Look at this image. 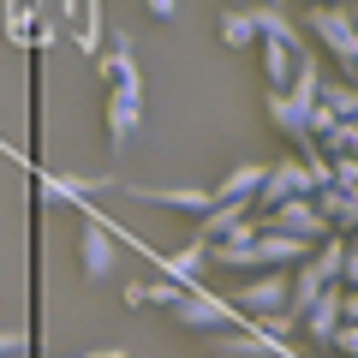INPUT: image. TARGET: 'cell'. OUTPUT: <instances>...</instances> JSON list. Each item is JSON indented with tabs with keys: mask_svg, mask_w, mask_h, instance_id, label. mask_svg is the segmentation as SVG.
<instances>
[{
	"mask_svg": "<svg viewBox=\"0 0 358 358\" xmlns=\"http://www.w3.org/2000/svg\"><path fill=\"white\" fill-rule=\"evenodd\" d=\"M305 30L322 42V48L334 54V66H341L346 78H352V66H358V24H352V0H310L305 6Z\"/></svg>",
	"mask_w": 358,
	"mask_h": 358,
	"instance_id": "obj_1",
	"label": "cell"
},
{
	"mask_svg": "<svg viewBox=\"0 0 358 358\" xmlns=\"http://www.w3.org/2000/svg\"><path fill=\"white\" fill-rule=\"evenodd\" d=\"M287 287H293L287 268H257L245 287H233V317L257 322V317H268V310H287Z\"/></svg>",
	"mask_w": 358,
	"mask_h": 358,
	"instance_id": "obj_2",
	"label": "cell"
},
{
	"mask_svg": "<svg viewBox=\"0 0 358 358\" xmlns=\"http://www.w3.org/2000/svg\"><path fill=\"white\" fill-rule=\"evenodd\" d=\"M263 227H275V233H293V239H305V245H317V239H329V215H322L310 197H287V203H275L263 215Z\"/></svg>",
	"mask_w": 358,
	"mask_h": 358,
	"instance_id": "obj_3",
	"label": "cell"
},
{
	"mask_svg": "<svg viewBox=\"0 0 358 358\" xmlns=\"http://www.w3.org/2000/svg\"><path fill=\"white\" fill-rule=\"evenodd\" d=\"M114 263H120L114 227H108V221H96V215H90V227L78 233V268H84L90 281H108V275H114Z\"/></svg>",
	"mask_w": 358,
	"mask_h": 358,
	"instance_id": "obj_4",
	"label": "cell"
},
{
	"mask_svg": "<svg viewBox=\"0 0 358 358\" xmlns=\"http://www.w3.org/2000/svg\"><path fill=\"white\" fill-rule=\"evenodd\" d=\"M287 197H310V173H305V162H299V155L268 162V167H263V185H257V203H263V209L287 203Z\"/></svg>",
	"mask_w": 358,
	"mask_h": 358,
	"instance_id": "obj_5",
	"label": "cell"
},
{
	"mask_svg": "<svg viewBox=\"0 0 358 358\" xmlns=\"http://www.w3.org/2000/svg\"><path fill=\"white\" fill-rule=\"evenodd\" d=\"M126 197L138 203H162V209H179V215H209L221 203L215 192H197V185H120Z\"/></svg>",
	"mask_w": 358,
	"mask_h": 358,
	"instance_id": "obj_6",
	"label": "cell"
},
{
	"mask_svg": "<svg viewBox=\"0 0 358 358\" xmlns=\"http://www.w3.org/2000/svg\"><path fill=\"white\" fill-rule=\"evenodd\" d=\"M96 192H120V179H90V173H36L42 203H90Z\"/></svg>",
	"mask_w": 358,
	"mask_h": 358,
	"instance_id": "obj_7",
	"label": "cell"
},
{
	"mask_svg": "<svg viewBox=\"0 0 358 358\" xmlns=\"http://www.w3.org/2000/svg\"><path fill=\"white\" fill-rule=\"evenodd\" d=\"M143 126V90H108V150H131Z\"/></svg>",
	"mask_w": 358,
	"mask_h": 358,
	"instance_id": "obj_8",
	"label": "cell"
},
{
	"mask_svg": "<svg viewBox=\"0 0 358 358\" xmlns=\"http://www.w3.org/2000/svg\"><path fill=\"white\" fill-rule=\"evenodd\" d=\"M167 310H173L179 329H203V334H209V329H221V322H233V305H221V299H215V293H203V287L179 293Z\"/></svg>",
	"mask_w": 358,
	"mask_h": 358,
	"instance_id": "obj_9",
	"label": "cell"
},
{
	"mask_svg": "<svg viewBox=\"0 0 358 358\" xmlns=\"http://www.w3.org/2000/svg\"><path fill=\"white\" fill-rule=\"evenodd\" d=\"M209 346H215L221 358H268V352H281L257 322H221V329H209Z\"/></svg>",
	"mask_w": 358,
	"mask_h": 358,
	"instance_id": "obj_10",
	"label": "cell"
},
{
	"mask_svg": "<svg viewBox=\"0 0 358 358\" xmlns=\"http://www.w3.org/2000/svg\"><path fill=\"white\" fill-rule=\"evenodd\" d=\"M203 263H209V245H203V239H185L173 257H155V268H162L167 281H179L185 293H192V287H203Z\"/></svg>",
	"mask_w": 358,
	"mask_h": 358,
	"instance_id": "obj_11",
	"label": "cell"
},
{
	"mask_svg": "<svg viewBox=\"0 0 358 358\" xmlns=\"http://www.w3.org/2000/svg\"><path fill=\"white\" fill-rule=\"evenodd\" d=\"M96 72L108 90H143L138 60H131V30H114V48H108V60H96Z\"/></svg>",
	"mask_w": 358,
	"mask_h": 358,
	"instance_id": "obj_12",
	"label": "cell"
},
{
	"mask_svg": "<svg viewBox=\"0 0 358 358\" xmlns=\"http://www.w3.org/2000/svg\"><path fill=\"white\" fill-rule=\"evenodd\" d=\"M329 287H334V281H322L317 263H310V257H299V263H293V287H287V317L299 322V317H305V310L317 305L322 293H329Z\"/></svg>",
	"mask_w": 358,
	"mask_h": 358,
	"instance_id": "obj_13",
	"label": "cell"
},
{
	"mask_svg": "<svg viewBox=\"0 0 358 358\" xmlns=\"http://www.w3.org/2000/svg\"><path fill=\"white\" fill-rule=\"evenodd\" d=\"M268 120H275V131H281L287 143H305L310 138V108L293 102L287 90H268Z\"/></svg>",
	"mask_w": 358,
	"mask_h": 358,
	"instance_id": "obj_14",
	"label": "cell"
},
{
	"mask_svg": "<svg viewBox=\"0 0 358 358\" xmlns=\"http://www.w3.org/2000/svg\"><path fill=\"white\" fill-rule=\"evenodd\" d=\"M257 48H263V84L268 90H287V84H293V66H299V42L257 36Z\"/></svg>",
	"mask_w": 358,
	"mask_h": 358,
	"instance_id": "obj_15",
	"label": "cell"
},
{
	"mask_svg": "<svg viewBox=\"0 0 358 358\" xmlns=\"http://www.w3.org/2000/svg\"><path fill=\"white\" fill-rule=\"evenodd\" d=\"M334 329H341V287H329V293H322L317 305L299 317V334H305V341H317V346H329Z\"/></svg>",
	"mask_w": 358,
	"mask_h": 358,
	"instance_id": "obj_16",
	"label": "cell"
},
{
	"mask_svg": "<svg viewBox=\"0 0 358 358\" xmlns=\"http://www.w3.org/2000/svg\"><path fill=\"white\" fill-rule=\"evenodd\" d=\"M245 215H251V203H227V197H221V203L209 209V215H197V233H192V239H203V245H215V239H227V233L239 227Z\"/></svg>",
	"mask_w": 358,
	"mask_h": 358,
	"instance_id": "obj_17",
	"label": "cell"
},
{
	"mask_svg": "<svg viewBox=\"0 0 358 358\" xmlns=\"http://www.w3.org/2000/svg\"><path fill=\"white\" fill-rule=\"evenodd\" d=\"M317 90H322V66H317V54H310V48H299V66H293L287 96H293V102H305V108H317Z\"/></svg>",
	"mask_w": 358,
	"mask_h": 358,
	"instance_id": "obj_18",
	"label": "cell"
},
{
	"mask_svg": "<svg viewBox=\"0 0 358 358\" xmlns=\"http://www.w3.org/2000/svg\"><path fill=\"white\" fill-rule=\"evenodd\" d=\"M257 185H263V167H257V162H239V167L215 185V197H227V203H251Z\"/></svg>",
	"mask_w": 358,
	"mask_h": 358,
	"instance_id": "obj_19",
	"label": "cell"
},
{
	"mask_svg": "<svg viewBox=\"0 0 358 358\" xmlns=\"http://www.w3.org/2000/svg\"><path fill=\"white\" fill-rule=\"evenodd\" d=\"M317 102L329 108L334 120H358V84H346V78H322Z\"/></svg>",
	"mask_w": 358,
	"mask_h": 358,
	"instance_id": "obj_20",
	"label": "cell"
},
{
	"mask_svg": "<svg viewBox=\"0 0 358 358\" xmlns=\"http://www.w3.org/2000/svg\"><path fill=\"white\" fill-rule=\"evenodd\" d=\"M221 42L227 48H257V13L251 6H227L221 13Z\"/></svg>",
	"mask_w": 358,
	"mask_h": 358,
	"instance_id": "obj_21",
	"label": "cell"
},
{
	"mask_svg": "<svg viewBox=\"0 0 358 358\" xmlns=\"http://www.w3.org/2000/svg\"><path fill=\"white\" fill-rule=\"evenodd\" d=\"M310 203H317L322 215H329V227H334V221L346 215V203H352V192H346V185H317V192H310Z\"/></svg>",
	"mask_w": 358,
	"mask_h": 358,
	"instance_id": "obj_22",
	"label": "cell"
},
{
	"mask_svg": "<svg viewBox=\"0 0 358 358\" xmlns=\"http://www.w3.org/2000/svg\"><path fill=\"white\" fill-rule=\"evenodd\" d=\"M257 329H263V334H268V341H275V346H281V352H287V334H293V329H299V322H293V317H287V310H268V317H257Z\"/></svg>",
	"mask_w": 358,
	"mask_h": 358,
	"instance_id": "obj_23",
	"label": "cell"
},
{
	"mask_svg": "<svg viewBox=\"0 0 358 358\" xmlns=\"http://www.w3.org/2000/svg\"><path fill=\"white\" fill-rule=\"evenodd\" d=\"M138 293H143V305H173L185 287H179V281H138Z\"/></svg>",
	"mask_w": 358,
	"mask_h": 358,
	"instance_id": "obj_24",
	"label": "cell"
},
{
	"mask_svg": "<svg viewBox=\"0 0 358 358\" xmlns=\"http://www.w3.org/2000/svg\"><path fill=\"white\" fill-rule=\"evenodd\" d=\"M329 346H334V358H358V322H341Z\"/></svg>",
	"mask_w": 358,
	"mask_h": 358,
	"instance_id": "obj_25",
	"label": "cell"
},
{
	"mask_svg": "<svg viewBox=\"0 0 358 358\" xmlns=\"http://www.w3.org/2000/svg\"><path fill=\"white\" fill-rule=\"evenodd\" d=\"M24 346H30V334H24V329H0V358H18Z\"/></svg>",
	"mask_w": 358,
	"mask_h": 358,
	"instance_id": "obj_26",
	"label": "cell"
},
{
	"mask_svg": "<svg viewBox=\"0 0 358 358\" xmlns=\"http://www.w3.org/2000/svg\"><path fill=\"white\" fill-rule=\"evenodd\" d=\"M334 233H341V239H346V233H358V192H352V203H346V215L334 221Z\"/></svg>",
	"mask_w": 358,
	"mask_h": 358,
	"instance_id": "obj_27",
	"label": "cell"
},
{
	"mask_svg": "<svg viewBox=\"0 0 358 358\" xmlns=\"http://www.w3.org/2000/svg\"><path fill=\"white\" fill-rule=\"evenodd\" d=\"M341 287H358V251L346 245V263H341Z\"/></svg>",
	"mask_w": 358,
	"mask_h": 358,
	"instance_id": "obj_28",
	"label": "cell"
},
{
	"mask_svg": "<svg viewBox=\"0 0 358 358\" xmlns=\"http://www.w3.org/2000/svg\"><path fill=\"white\" fill-rule=\"evenodd\" d=\"M143 6H150V18H173L179 13V0H143Z\"/></svg>",
	"mask_w": 358,
	"mask_h": 358,
	"instance_id": "obj_29",
	"label": "cell"
},
{
	"mask_svg": "<svg viewBox=\"0 0 358 358\" xmlns=\"http://www.w3.org/2000/svg\"><path fill=\"white\" fill-rule=\"evenodd\" d=\"M54 6H60V24H72V18L84 13V0H54Z\"/></svg>",
	"mask_w": 358,
	"mask_h": 358,
	"instance_id": "obj_30",
	"label": "cell"
},
{
	"mask_svg": "<svg viewBox=\"0 0 358 358\" xmlns=\"http://www.w3.org/2000/svg\"><path fill=\"white\" fill-rule=\"evenodd\" d=\"M78 358H131L126 346H96V352H78Z\"/></svg>",
	"mask_w": 358,
	"mask_h": 358,
	"instance_id": "obj_31",
	"label": "cell"
},
{
	"mask_svg": "<svg viewBox=\"0 0 358 358\" xmlns=\"http://www.w3.org/2000/svg\"><path fill=\"white\" fill-rule=\"evenodd\" d=\"M257 6H287V0H257Z\"/></svg>",
	"mask_w": 358,
	"mask_h": 358,
	"instance_id": "obj_32",
	"label": "cell"
},
{
	"mask_svg": "<svg viewBox=\"0 0 358 358\" xmlns=\"http://www.w3.org/2000/svg\"><path fill=\"white\" fill-rule=\"evenodd\" d=\"M346 245H352V251H358V233H346Z\"/></svg>",
	"mask_w": 358,
	"mask_h": 358,
	"instance_id": "obj_33",
	"label": "cell"
},
{
	"mask_svg": "<svg viewBox=\"0 0 358 358\" xmlns=\"http://www.w3.org/2000/svg\"><path fill=\"white\" fill-rule=\"evenodd\" d=\"M346 84H358V66H352V78H346Z\"/></svg>",
	"mask_w": 358,
	"mask_h": 358,
	"instance_id": "obj_34",
	"label": "cell"
},
{
	"mask_svg": "<svg viewBox=\"0 0 358 358\" xmlns=\"http://www.w3.org/2000/svg\"><path fill=\"white\" fill-rule=\"evenodd\" d=\"M352 24H358V0H352Z\"/></svg>",
	"mask_w": 358,
	"mask_h": 358,
	"instance_id": "obj_35",
	"label": "cell"
}]
</instances>
